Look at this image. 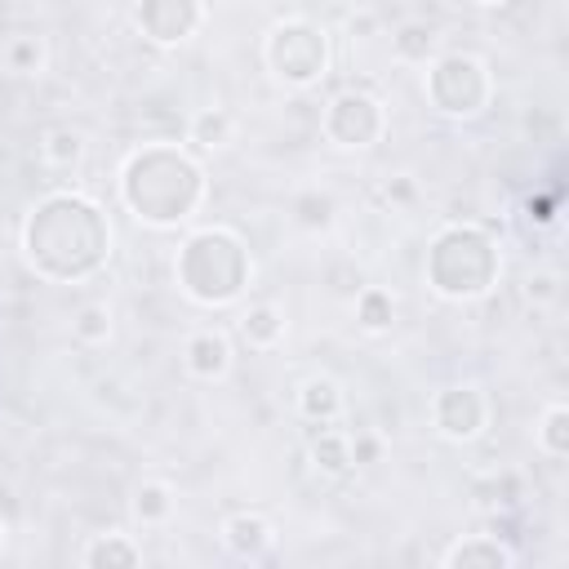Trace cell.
<instances>
[{"label": "cell", "instance_id": "obj_1", "mask_svg": "<svg viewBox=\"0 0 569 569\" xmlns=\"http://www.w3.org/2000/svg\"><path fill=\"white\" fill-rule=\"evenodd\" d=\"M27 258L49 280H80L93 276L111 253V227L102 209L84 196H49L36 204L22 231Z\"/></svg>", "mask_w": 569, "mask_h": 569}, {"label": "cell", "instance_id": "obj_2", "mask_svg": "<svg viewBox=\"0 0 569 569\" xmlns=\"http://www.w3.org/2000/svg\"><path fill=\"white\" fill-rule=\"evenodd\" d=\"M120 196H124V204L142 222L173 227V222H182V218L196 213V204L204 196V173L178 147L156 142V147H142V151H133L124 160Z\"/></svg>", "mask_w": 569, "mask_h": 569}, {"label": "cell", "instance_id": "obj_3", "mask_svg": "<svg viewBox=\"0 0 569 569\" xmlns=\"http://www.w3.org/2000/svg\"><path fill=\"white\" fill-rule=\"evenodd\" d=\"M178 284L196 302H209V307L231 302L249 284V249L240 244V236L222 227L196 231L178 249Z\"/></svg>", "mask_w": 569, "mask_h": 569}, {"label": "cell", "instance_id": "obj_4", "mask_svg": "<svg viewBox=\"0 0 569 569\" xmlns=\"http://www.w3.org/2000/svg\"><path fill=\"white\" fill-rule=\"evenodd\" d=\"M427 280L445 298H480L498 280V249L480 227H449L427 249Z\"/></svg>", "mask_w": 569, "mask_h": 569}, {"label": "cell", "instance_id": "obj_5", "mask_svg": "<svg viewBox=\"0 0 569 569\" xmlns=\"http://www.w3.org/2000/svg\"><path fill=\"white\" fill-rule=\"evenodd\" d=\"M267 67L284 80V84H311L325 76L329 67V40L320 27L293 18V22H280L271 36H267Z\"/></svg>", "mask_w": 569, "mask_h": 569}, {"label": "cell", "instance_id": "obj_6", "mask_svg": "<svg viewBox=\"0 0 569 569\" xmlns=\"http://www.w3.org/2000/svg\"><path fill=\"white\" fill-rule=\"evenodd\" d=\"M427 98L445 116H476L489 102V71L471 53H445L427 71Z\"/></svg>", "mask_w": 569, "mask_h": 569}, {"label": "cell", "instance_id": "obj_7", "mask_svg": "<svg viewBox=\"0 0 569 569\" xmlns=\"http://www.w3.org/2000/svg\"><path fill=\"white\" fill-rule=\"evenodd\" d=\"M325 133L338 147H369V142H378V133H382V102L373 93H360V89L338 93L329 102V111H325Z\"/></svg>", "mask_w": 569, "mask_h": 569}, {"label": "cell", "instance_id": "obj_8", "mask_svg": "<svg viewBox=\"0 0 569 569\" xmlns=\"http://www.w3.org/2000/svg\"><path fill=\"white\" fill-rule=\"evenodd\" d=\"M489 409H485V396L476 387H445L436 396V427L449 436V440H471L480 436Z\"/></svg>", "mask_w": 569, "mask_h": 569}, {"label": "cell", "instance_id": "obj_9", "mask_svg": "<svg viewBox=\"0 0 569 569\" xmlns=\"http://www.w3.org/2000/svg\"><path fill=\"white\" fill-rule=\"evenodd\" d=\"M200 22V0H142L138 4V27L156 44H178L196 31Z\"/></svg>", "mask_w": 569, "mask_h": 569}, {"label": "cell", "instance_id": "obj_10", "mask_svg": "<svg viewBox=\"0 0 569 569\" xmlns=\"http://www.w3.org/2000/svg\"><path fill=\"white\" fill-rule=\"evenodd\" d=\"M445 565L449 569H511L516 556L498 538H467V542H458V547L445 551Z\"/></svg>", "mask_w": 569, "mask_h": 569}, {"label": "cell", "instance_id": "obj_11", "mask_svg": "<svg viewBox=\"0 0 569 569\" xmlns=\"http://www.w3.org/2000/svg\"><path fill=\"white\" fill-rule=\"evenodd\" d=\"M187 369H191L196 378H222V373L231 369V342H227L222 333H213V329L196 333V338L187 342Z\"/></svg>", "mask_w": 569, "mask_h": 569}, {"label": "cell", "instance_id": "obj_12", "mask_svg": "<svg viewBox=\"0 0 569 569\" xmlns=\"http://www.w3.org/2000/svg\"><path fill=\"white\" fill-rule=\"evenodd\" d=\"M222 542L231 547V556H240V560H258L262 551H267V542H271V529H267V520L262 516H231L227 525H222Z\"/></svg>", "mask_w": 569, "mask_h": 569}, {"label": "cell", "instance_id": "obj_13", "mask_svg": "<svg viewBox=\"0 0 569 569\" xmlns=\"http://www.w3.org/2000/svg\"><path fill=\"white\" fill-rule=\"evenodd\" d=\"M342 409V396H338V382L333 378H307L302 391H298V413L307 422H333Z\"/></svg>", "mask_w": 569, "mask_h": 569}, {"label": "cell", "instance_id": "obj_14", "mask_svg": "<svg viewBox=\"0 0 569 569\" xmlns=\"http://www.w3.org/2000/svg\"><path fill=\"white\" fill-rule=\"evenodd\" d=\"M138 560H142V551H138L129 538H120V533H102V538H93L89 551H84V565H89V569H133Z\"/></svg>", "mask_w": 569, "mask_h": 569}, {"label": "cell", "instance_id": "obj_15", "mask_svg": "<svg viewBox=\"0 0 569 569\" xmlns=\"http://www.w3.org/2000/svg\"><path fill=\"white\" fill-rule=\"evenodd\" d=\"M311 458H316V467H325V471H347L351 467V440L342 436V431H333L329 422H320V436L311 440Z\"/></svg>", "mask_w": 569, "mask_h": 569}, {"label": "cell", "instance_id": "obj_16", "mask_svg": "<svg viewBox=\"0 0 569 569\" xmlns=\"http://www.w3.org/2000/svg\"><path fill=\"white\" fill-rule=\"evenodd\" d=\"M240 329H244V338H249L253 347H271V342H280V333H284V316H280L271 302H258V307L244 311Z\"/></svg>", "mask_w": 569, "mask_h": 569}, {"label": "cell", "instance_id": "obj_17", "mask_svg": "<svg viewBox=\"0 0 569 569\" xmlns=\"http://www.w3.org/2000/svg\"><path fill=\"white\" fill-rule=\"evenodd\" d=\"M538 440L551 458H565L569 453V409L565 405H551L542 413V427H538Z\"/></svg>", "mask_w": 569, "mask_h": 569}, {"label": "cell", "instance_id": "obj_18", "mask_svg": "<svg viewBox=\"0 0 569 569\" xmlns=\"http://www.w3.org/2000/svg\"><path fill=\"white\" fill-rule=\"evenodd\" d=\"M391 40H396V53H400V58H409V62H427V53H431V44H436V31H431L427 22H405Z\"/></svg>", "mask_w": 569, "mask_h": 569}, {"label": "cell", "instance_id": "obj_19", "mask_svg": "<svg viewBox=\"0 0 569 569\" xmlns=\"http://www.w3.org/2000/svg\"><path fill=\"white\" fill-rule=\"evenodd\" d=\"M391 316H396V307H391V293H382V289H365L360 298H356V320L365 325V329H387L391 325Z\"/></svg>", "mask_w": 569, "mask_h": 569}, {"label": "cell", "instance_id": "obj_20", "mask_svg": "<svg viewBox=\"0 0 569 569\" xmlns=\"http://www.w3.org/2000/svg\"><path fill=\"white\" fill-rule=\"evenodd\" d=\"M191 138H196L200 147H222V142L231 138V120H227V111H218V107L200 111V116L191 120Z\"/></svg>", "mask_w": 569, "mask_h": 569}, {"label": "cell", "instance_id": "obj_21", "mask_svg": "<svg viewBox=\"0 0 569 569\" xmlns=\"http://www.w3.org/2000/svg\"><path fill=\"white\" fill-rule=\"evenodd\" d=\"M80 151H84V138L76 133V129H53L49 138H44V156H49V164H76L80 160Z\"/></svg>", "mask_w": 569, "mask_h": 569}, {"label": "cell", "instance_id": "obj_22", "mask_svg": "<svg viewBox=\"0 0 569 569\" xmlns=\"http://www.w3.org/2000/svg\"><path fill=\"white\" fill-rule=\"evenodd\" d=\"M169 507H173V498H169V489L164 485H138V493H133V511H138V520H164L169 516Z\"/></svg>", "mask_w": 569, "mask_h": 569}, {"label": "cell", "instance_id": "obj_23", "mask_svg": "<svg viewBox=\"0 0 569 569\" xmlns=\"http://www.w3.org/2000/svg\"><path fill=\"white\" fill-rule=\"evenodd\" d=\"M107 333H111V311H107L102 302L80 307V316H76V338H84V342H102Z\"/></svg>", "mask_w": 569, "mask_h": 569}, {"label": "cell", "instance_id": "obj_24", "mask_svg": "<svg viewBox=\"0 0 569 569\" xmlns=\"http://www.w3.org/2000/svg\"><path fill=\"white\" fill-rule=\"evenodd\" d=\"M40 58H44V49H40L36 36H18V40L9 44V62H13V71H36Z\"/></svg>", "mask_w": 569, "mask_h": 569}, {"label": "cell", "instance_id": "obj_25", "mask_svg": "<svg viewBox=\"0 0 569 569\" xmlns=\"http://www.w3.org/2000/svg\"><path fill=\"white\" fill-rule=\"evenodd\" d=\"M298 218H302L307 227H325V222H329V200H325V196H302V200H298Z\"/></svg>", "mask_w": 569, "mask_h": 569}, {"label": "cell", "instance_id": "obj_26", "mask_svg": "<svg viewBox=\"0 0 569 569\" xmlns=\"http://www.w3.org/2000/svg\"><path fill=\"white\" fill-rule=\"evenodd\" d=\"M480 4H507V0H480Z\"/></svg>", "mask_w": 569, "mask_h": 569}]
</instances>
